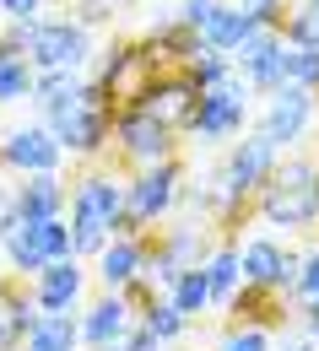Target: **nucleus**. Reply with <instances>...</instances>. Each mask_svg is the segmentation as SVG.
I'll list each match as a JSON object with an SVG mask.
<instances>
[{"label":"nucleus","instance_id":"obj_4","mask_svg":"<svg viewBox=\"0 0 319 351\" xmlns=\"http://www.w3.org/2000/svg\"><path fill=\"white\" fill-rule=\"evenodd\" d=\"M27 60H33L38 76H49V71H76L87 60V27L82 22H38Z\"/></svg>","mask_w":319,"mask_h":351},{"label":"nucleus","instance_id":"obj_9","mask_svg":"<svg viewBox=\"0 0 319 351\" xmlns=\"http://www.w3.org/2000/svg\"><path fill=\"white\" fill-rule=\"evenodd\" d=\"M119 146H125L136 162H146V168L174 162V157H168V152H174V130H168L163 119H152L146 108H130V114L119 119Z\"/></svg>","mask_w":319,"mask_h":351},{"label":"nucleus","instance_id":"obj_26","mask_svg":"<svg viewBox=\"0 0 319 351\" xmlns=\"http://www.w3.org/2000/svg\"><path fill=\"white\" fill-rule=\"evenodd\" d=\"M141 324H146V330H152V341L163 346V341L184 335V324H189V319H184L179 308H174V298H168V303H152V308H146V319H141Z\"/></svg>","mask_w":319,"mask_h":351},{"label":"nucleus","instance_id":"obj_5","mask_svg":"<svg viewBox=\"0 0 319 351\" xmlns=\"http://www.w3.org/2000/svg\"><path fill=\"white\" fill-rule=\"evenodd\" d=\"M60 157H65V146H60V135L49 130V125H22V130H11L0 141V162L16 168V173H27V178L54 173Z\"/></svg>","mask_w":319,"mask_h":351},{"label":"nucleus","instance_id":"obj_13","mask_svg":"<svg viewBox=\"0 0 319 351\" xmlns=\"http://www.w3.org/2000/svg\"><path fill=\"white\" fill-rule=\"evenodd\" d=\"M141 108H146L152 119H163L168 130H174V125H189V119H195V108H200V87H195L189 76H174V82H157V87H146Z\"/></svg>","mask_w":319,"mask_h":351},{"label":"nucleus","instance_id":"obj_30","mask_svg":"<svg viewBox=\"0 0 319 351\" xmlns=\"http://www.w3.org/2000/svg\"><path fill=\"white\" fill-rule=\"evenodd\" d=\"M44 0H0V11L11 16V22H33V11H38Z\"/></svg>","mask_w":319,"mask_h":351},{"label":"nucleus","instance_id":"obj_3","mask_svg":"<svg viewBox=\"0 0 319 351\" xmlns=\"http://www.w3.org/2000/svg\"><path fill=\"white\" fill-rule=\"evenodd\" d=\"M314 211H319V178H314V168H309V162H287V168L265 184V217L298 227V221H309Z\"/></svg>","mask_w":319,"mask_h":351},{"label":"nucleus","instance_id":"obj_15","mask_svg":"<svg viewBox=\"0 0 319 351\" xmlns=\"http://www.w3.org/2000/svg\"><path fill=\"white\" fill-rule=\"evenodd\" d=\"M54 135H60V146H65V152H76V157L97 152V146H103V135H108V119H103V87H92V103H87V108H76L71 119H60Z\"/></svg>","mask_w":319,"mask_h":351},{"label":"nucleus","instance_id":"obj_35","mask_svg":"<svg viewBox=\"0 0 319 351\" xmlns=\"http://www.w3.org/2000/svg\"><path fill=\"white\" fill-rule=\"evenodd\" d=\"M309 330L319 335V298H314V308H309Z\"/></svg>","mask_w":319,"mask_h":351},{"label":"nucleus","instance_id":"obj_19","mask_svg":"<svg viewBox=\"0 0 319 351\" xmlns=\"http://www.w3.org/2000/svg\"><path fill=\"white\" fill-rule=\"evenodd\" d=\"M238 60H244V82L249 87H287V44L260 38V44L244 49Z\"/></svg>","mask_w":319,"mask_h":351},{"label":"nucleus","instance_id":"obj_27","mask_svg":"<svg viewBox=\"0 0 319 351\" xmlns=\"http://www.w3.org/2000/svg\"><path fill=\"white\" fill-rule=\"evenodd\" d=\"M287 82L292 87H314L319 82V49H287Z\"/></svg>","mask_w":319,"mask_h":351},{"label":"nucleus","instance_id":"obj_33","mask_svg":"<svg viewBox=\"0 0 319 351\" xmlns=\"http://www.w3.org/2000/svg\"><path fill=\"white\" fill-rule=\"evenodd\" d=\"M16 341H22V335H16V324H11V313L0 308V351H11Z\"/></svg>","mask_w":319,"mask_h":351},{"label":"nucleus","instance_id":"obj_25","mask_svg":"<svg viewBox=\"0 0 319 351\" xmlns=\"http://www.w3.org/2000/svg\"><path fill=\"white\" fill-rule=\"evenodd\" d=\"M206 303H211V281H206V265H195V270H184L179 281H174V308L189 319V313H200Z\"/></svg>","mask_w":319,"mask_h":351},{"label":"nucleus","instance_id":"obj_14","mask_svg":"<svg viewBox=\"0 0 319 351\" xmlns=\"http://www.w3.org/2000/svg\"><path fill=\"white\" fill-rule=\"evenodd\" d=\"M238 254H244V281L249 287H281V281H298V270H303L292 254H281L271 238H255Z\"/></svg>","mask_w":319,"mask_h":351},{"label":"nucleus","instance_id":"obj_22","mask_svg":"<svg viewBox=\"0 0 319 351\" xmlns=\"http://www.w3.org/2000/svg\"><path fill=\"white\" fill-rule=\"evenodd\" d=\"M38 92V71L27 54L0 44V103H16V97H33Z\"/></svg>","mask_w":319,"mask_h":351},{"label":"nucleus","instance_id":"obj_16","mask_svg":"<svg viewBox=\"0 0 319 351\" xmlns=\"http://www.w3.org/2000/svg\"><path fill=\"white\" fill-rule=\"evenodd\" d=\"M125 335H130V298H125V292H108V298L82 319V341H92V346L103 351V346H119Z\"/></svg>","mask_w":319,"mask_h":351},{"label":"nucleus","instance_id":"obj_21","mask_svg":"<svg viewBox=\"0 0 319 351\" xmlns=\"http://www.w3.org/2000/svg\"><path fill=\"white\" fill-rule=\"evenodd\" d=\"M303 119H309V92L303 87H281V97H276L271 119H265V141H292V135L303 130Z\"/></svg>","mask_w":319,"mask_h":351},{"label":"nucleus","instance_id":"obj_1","mask_svg":"<svg viewBox=\"0 0 319 351\" xmlns=\"http://www.w3.org/2000/svg\"><path fill=\"white\" fill-rule=\"evenodd\" d=\"M125 217H130V189L119 184V178L108 173H92L76 184V195H71V243H76V254H103L114 238V227L125 232Z\"/></svg>","mask_w":319,"mask_h":351},{"label":"nucleus","instance_id":"obj_34","mask_svg":"<svg viewBox=\"0 0 319 351\" xmlns=\"http://www.w3.org/2000/svg\"><path fill=\"white\" fill-rule=\"evenodd\" d=\"M244 5H249V11H260V16H271V11H276V0H244Z\"/></svg>","mask_w":319,"mask_h":351},{"label":"nucleus","instance_id":"obj_28","mask_svg":"<svg viewBox=\"0 0 319 351\" xmlns=\"http://www.w3.org/2000/svg\"><path fill=\"white\" fill-rule=\"evenodd\" d=\"M217 11H222V0H184V27L200 38V33L211 27V16H217Z\"/></svg>","mask_w":319,"mask_h":351},{"label":"nucleus","instance_id":"obj_29","mask_svg":"<svg viewBox=\"0 0 319 351\" xmlns=\"http://www.w3.org/2000/svg\"><path fill=\"white\" fill-rule=\"evenodd\" d=\"M222 351H271V346L260 330H233V335H222Z\"/></svg>","mask_w":319,"mask_h":351},{"label":"nucleus","instance_id":"obj_6","mask_svg":"<svg viewBox=\"0 0 319 351\" xmlns=\"http://www.w3.org/2000/svg\"><path fill=\"white\" fill-rule=\"evenodd\" d=\"M244 130V87L238 82H222V87L200 92V108L189 119V135L200 141H228V135Z\"/></svg>","mask_w":319,"mask_h":351},{"label":"nucleus","instance_id":"obj_11","mask_svg":"<svg viewBox=\"0 0 319 351\" xmlns=\"http://www.w3.org/2000/svg\"><path fill=\"white\" fill-rule=\"evenodd\" d=\"M38 108H44V119H49V130L60 125V119H71L76 108H87L92 103V82H82L76 71H49V76H38Z\"/></svg>","mask_w":319,"mask_h":351},{"label":"nucleus","instance_id":"obj_20","mask_svg":"<svg viewBox=\"0 0 319 351\" xmlns=\"http://www.w3.org/2000/svg\"><path fill=\"white\" fill-rule=\"evenodd\" d=\"M76 346H82V324L71 313H44L22 341V351H76Z\"/></svg>","mask_w":319,"mask_h":351},{"label":"nucleus","instance_id":"obj_12","mask_svg":"<svg viewBox=\"0 0 319 351\" xmlns=\"http://www.w3.org/2000/svg\"><path fill=\"white\" fill-rule=\"evenodd\" d=\"M97 276H103L108 292H136V281L146 276V243L130 238V232H119V238L97 254Z\"/></svg>","mask_w":319,"mask_h":351},{"label":"nucleus","instance_id":"obj_7","mask_svg":"<svg viewBox=\"0 0 319 351\" xmlns=\"http://www.w3.org/2000/svg\"><path fill=\"white\" fill-rule=\"evenodd\" d=\"M265 22H271V16L249 11V5H222V11L211 16V27L200 33V44L217 49V54H244L249 44L265 38Z\"/></svg>","mask_w":319,"mask_h":351},{"label":"nucleus","instance_id":"obj_37","mask_svg":"<svg viewBox=\"0 0 319 351\" xmlns=\"http://www.w3.org/2000/svg\"><path fill=\"white\" fill-rule=\"evenodd\" d=\"M292 351H309V346H292Z\"/></svg>","mask_w":319,"mask_h":351},{"label":"nucleus","instance_id":"obj_24","mask_svg":"<svg viewBox=\"0 0 319 351\" xmlns=\"http://www.w3.org/2000/svg\"><path fill=\"white\" fill-rule=\"evenodd\" d=\"M206 281H211V303H233V292L244 281V254L238 249H217L206 260Z\"/></svg>","mask_w":319,"mask_h":351},{"label":"nucleus","instance_id":"obj_8","mask_svg":"<svg viewBox=\"0 0 319 351\" xmlns=\"http://www.w3.org/2000/svg\"><path fill=\"white\" fill-rule=\"evenodd\" d=\"M125 189H130V217H125V227L157 221L174 200H179V168H174V162H157V168H146L136 184H125Z\"/></svg>","mask_w":319,"mask_h":351},{"label":"nucleus","instance_id":"obj_10","mask_svg":"<svg viewBox=\"0 0 319 351\" xmlns=\"http://www.w3.org/2000/svg\"><path fill=\"white\" fill-rule=\"evenodd\" d=\"M276 157V141H265V135H255V141H244V146H233L228 168H222V189H228L233 200H244L249 189H260V178H265V168H271Z\"/></svg>","mask_w":319,"mask_h":351},{"label":"nucleus","instance_id":"obj_32","mask_svg":"<svg viewBox=\"0 0 319 351\" xmlns=\"http://www.w3.org/2000/svg\"><path fill=\"white\" fill-rule=\"evenodd\" d=\"M11 227H16V195L0 189V232H11Z\"/></svg>","mask_w":319,"mask_h":351},{"label":"nucleus","instance_id":"obj_2","mask_svg":"<svg viewBox=\"0 0 319 351\" xmlns=\"http://www.w3.org/2000/svg\"><path fill=\"white\" fill-rule=\"evenodd\" d=\"M5 254L11 265L22 270V276H44L49 265L60 260H76V243H71V221H16L11 232H5Z\"/></svg>","mask_w":319,"mask_h":351},{"label":"nucleus","instance_id":"obj_23","mask_svg":"<svg viewBox=\"0 0 319 351\" xmlns=\"http://www.w3.org/2000/svg\"><path fill=\"white\" fill-rule=\"evenodd\" d=\"M157 54H114L108 60V71H103V87L119 92V97H146V87H141V76H146V65H152Z\"/></svg>","mask_w":319,"mask_h":351},{"label":"nucleus","instance_id":"obj_31","mask_svg":"<svg viewBox=\"0 0 319 351\" xmlns=\"http://www.w3.org/2000/svg\"><path fill=\"white\" fill-rule=\"evenodd\" d=\"M298 287H303L309 298H319V254H314L309 265H303V270H298Z\"/></svg>","mask_w":319,"mask_h":351},{"label":"nucleus","instance_id":"obj_18","mask_svg":"<svg viewBox=\"0 0 319 351\" xmlns=\"http://www.w3.org/2000/svg\"><path fill=\"white\" fill-rule=\"evenodd\" d=\"M76 298H82V265H76V260L49 265L44 276L33 281V303L44 308V313H71Z\"/></svg>","mask_w":319,"mask_h":351},{"label":"nucleus","instance_id":"obj_36","mask_svg":"<svg viewBox=\"0 0 319 351\" xmlns=\"http://www.w3.org/2000/svg\"><path fill=\"white\" fill-rule=\"evenodd\" d=\"M103 351H130V346H125V341H119V346H103Z\"/></svg>","mask_w":319,"mask_h":351},{"label":"nucleus","instance_id":"obj_17","mask_svg":"<svg viewBox=\"0 0 319 351\" xmlns=\"http://www.w3.org/2000/svg\"><path fill=\"white\" fill-rule=\"evenodd\" d=\"M65 206V184L60 173H33L16 184V221H54Z\"/></svg>","mask_w":319,"mask_h":351}]
</instances>
